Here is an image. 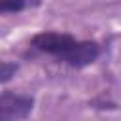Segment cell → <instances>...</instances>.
<instances>
[{"instance_id":"cell-1","label":"cell","mask_w":121,"mask_h":121,"mask_svg":"<svg viewBox=\"0 0 121 121\" xmlns=\"http://www.w3.org/2000/svg\"><path fill=\"white\" fill-rule=\"evenodd\" d=\"M30 45L70 68H85L98 60L102 47L95 40H78L68 32L42 30L30 38Z\"/></svg>"},{"instance_id":"cell-2","label":"cell","mask_w":121,"mask_h":121,"mask_svg":"<svg viewBox=\"0 0 121 121\" xmlns=\"http://www.w3.org/2000/svg\"><path fill=\"white\" fill-rule=\"evenodd\" d=\"M34 110V96L15 91L0 93V121H23Z\"/></svg>"},{"instance_id":"cell-3","label":"cell","mask_w":121,"mask_h":121,"mask_svg":"<svg viewBox=\"0 0 121 121\" xmlns=\"http://www.w3.org/2000/svg\"><path fill=\"white\" fill-rule=\"evenodd\" d=\"M38 0H0V15L25 11L28 6H38Z\"/></svg>"},{"instance_id":"cell-4","label":"cell","mask_w":121,"mask_h":121,"mask_svg":"<svg viewBox=\"0 0 121 121\" xmlns=\"http://www.w3.org/2000/svg\"><path fill=\"white\" fill-rule=\"evenodd\" d=\"M17 72H19V64L15 60H4V59H0V85L11 81Z\"/></svg>"}]
</instances>
